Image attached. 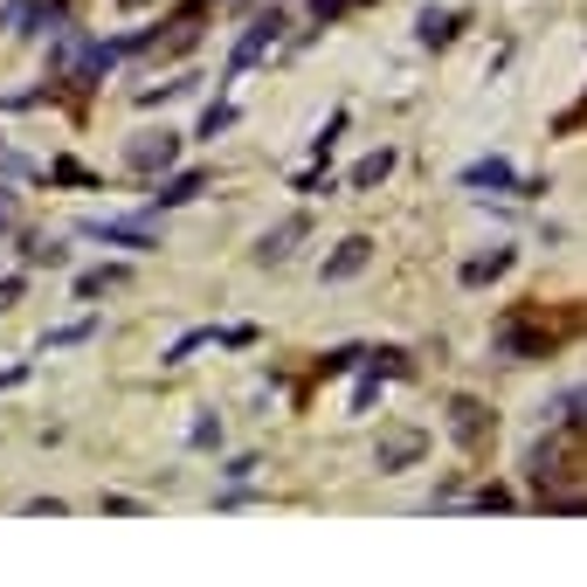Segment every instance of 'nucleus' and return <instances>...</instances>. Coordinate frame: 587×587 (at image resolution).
I'll return each instance as SVG.
<instances>
[{"mask_svg": "<svg viewBox=\"0 0 587 587\" xmlns=\"http://www.w3.org/2000/svg\"><path fill=\"white\" fill-rule=\"evenodd\" d=\"M359 263H367V242H346V256L332 263V277H346V270H359Z\"/></svg>", "mask_w": 587, "mask_h": 587, "instance_id": "f257e3e1", "label": "nucleus"}]
</instances>
